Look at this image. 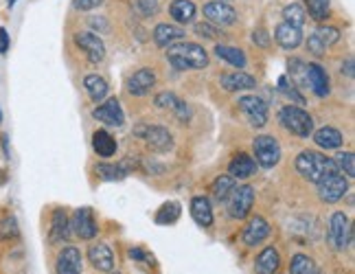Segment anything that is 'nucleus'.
Instances as JSON below:
<instances>
[{
  "label": "nucleus",
  "mask_w": 355,
  "mask_h": 274,
  "mask_svg": "<svg viewBox=\"0 0 355 274\" xmlns=\"http://www.w3.org/2000/svg\"><path fill=\"white\" fill-rule=\"evenodd\" d=\"M167 62L178 71H198L209 66V53L196 42H180L167 49Z\"/></svg>",
  "instance_id": "1"
},
{
  "label": "nucleus",
  "mask_w": 355,
  "mask_h": 274,
  "mask_svg": "<svg viewBox=\"0 0 355 274\" xmlns=\"http://www.w3.org/2000/svg\"><path fill=\"white\" fill-rule=\"evenodd\" d=\"M296 171L303 175L305 180L318 185L320 180H324L327 175L338 173V167H336V162L331 158L305 149V152H300L296 156Z\"/></svg>",
  "instance_id": "2"
},
{
  "label": "nucleus",
  "mask_w": 355,
  "mask_h": 274,
  "mask_svg": "<svg viewBox=\"0 0 355 274\" xmlns=\"http://www.w3.org/2000/svg\"><path fill=\"white\" fill-rule=\"evenodd\" d=\"M279 121L285 130L294 136H300V139H307L309 134H313V119L300 105H283L279 110Z\"/></svg>",
  "instance_id": "3"
},
{
  "label": "nucleus",
  "mask_w": 355,
  "mask_h": 274,
  "mask_svg": "<svg viewBox=\"0 0 355 274\" xmlns=\"http://www.w3.org/2000/svg\"><path fill=\"white\" fill-rule=\"evenodd\" d=\"M252 152H254L257 162L266 169L275 167L281 160V145L275 136H257L252 143Z\"/></svg>",
  "instance_id": "4"
},
{
  "label": "nucleus",
  "mask_w": 355,
  "mask_h": 274,
  "mask_svg": "<svg viewBox=\"0 0 355 274\" xmlns=\"http://www.w3.org/2000/svg\"><path fill=\"white\" fill-rule=\"evenodd\" d=\"M226 202H228V213L233 219L248 217V213L252 211V204H254V189L250 185L235 187Z\"/></svg>",
  "instance_id": "5"
},
{
  "label": "nucleus",
  "mask_w": 355,
  "mask_h": 274,
  "mask_svg": "<svg viewBox=\"0 0 355 274\" xmlns=\"http://www.w3.org/2000/svg\"><path fill=\"white\" fill-rule=\"evenodd\" d=\"M353 239V226L345 213H334L329 219V241L336 250H345Z\"/></svg>",
  "instance_id": "6"
},
{
  "label": "nucleus",
  "mask_w": 355,
  "mask_h": 274,
  "mask_svg": "<svg viewBox=\"0 0 355 274\" xmlns=\"http://www.w3.org/2000/svg\"><path fill=\"white\" fill-rule=\"evenodd\" d=\"M347 191H349V182H347V178L345 173H331V175H327L324 180L318 182V196L322 202H338L340 198H345L347 196Z\"/></svg>",
  "instance_id": "7"
},
{
  "label": "nucleus",
  "mask_w": 355,
  "mask_h": 274,
  "mask_svg": "<svg viewBox=\"0 0 355 274\" xmlns=\"http://www.w3.org/2000/svg\"><path fill=\"white\" fill-rule=\"evenodd\" d=\"M204 18H209L217 26H228L237 20V11L235 7L226 3V0H211V3L204 5Z\"/></svg>",
  "instance_id": "8"
},
{
  "label": "nucleus",
  "mask_w": 355,
  "mask_h": 274,
  "mask_svg": "<svg viewBox=\"0 0 355 274\" xmlns=\"http://www.w3.org/2000/svg\"><path fill=\"white\" fill-rule=\"evenodd\" d=\"M239 110L248 117L250 126H254V128H263L268 123V103L261 97L245 94V97L239 99Z\"/></svg>",
  "instance_id": "9"
},
{
  "label": "nucleus",
  "mask_w": 355,
  "mask_h": 274,
  "mask_svg": "<svg viewBox=\"0 0 355 274\" xmlns=\"http://www.w3.org/2000/svg\"><path fill=\"white\" fill-rule=\"evenodd\" d=\"M75 44L79 51H84L86 53V58L90 64H99L103 62L105 58V46L101 42V37L99 35H94V33H88V31H81V33H75Z\"/></svg>",
  "instance_id": "10"
},
{
  "label": "nucleus",
  "mask_w": 355,
  "mask_h": 274,
  "mask_svg": "<svg viewBox=\"0 0 355 274\" xmlns=\"http://www.w3.org/2000/svg\"><path fill=\"white\" fill-rule=\"evenodd\" d=\"M71 230L79 239H94L97 237V222L90 209H77L71 219Z\"/></svg>",
  "instance_id": "11"
},
{
  "label": "nucleus",
  "mask_w": 355,
  "mask_h": 274,
  "mask_svg": "<svg viewBox=\"0 0 355 274\" xmlns=\"http://www.w3.org/2000/svg\"><path fill=\"white\" fill-rule=\"evenodd\" d=\"M81 270H84L81 252L75 248V246H66V248L58 255L55 272L58 274H81Z\"/></svg>",
  "instance_id": "12"
},
{
  "label": "nucleus",
  "mask_w": 355,
  "mask_h": 274,
  "mask_svg": "<svg viewBox=\"0 0 355 274\" xmlns=\"http://www.w3.org/2000/svg\"><path fill=\"white\" fill-rule=\"evenodd\" d=\"M270 235V224L266 222L263 217H252L248 224H245V228L241 230V241L245 246H250V248H254V246L263 243Z\"/></svg>",
  "instance_id": "13"
},
{
  "label": "nucleus",
  "mask_w": 355,
  "mask_h": 274,
  "mask_svg": "<svg viewBox=\"0 0 355 274\" xmlns=\"http://www.w3.org/2000/svg\"><path fill=\"white\" fill-rule=\"evenodd\" d=\"M143 136L149 145V149H154V152H169L173 147V136L167 128L162 126H147L143 128Z\"/></svg>",
  "instance_id": "14"
},
{
  "label": "nucleus",
  "mask_w": 355,
  "mask_h": 274,
  "mask_svg": "<svg viewBox=\"0 0 355 274\" xmlns=\"http://www.w3.org/2000/svg\"><path fill=\"white\" fill-rule=\"evenodd\" d=\"M92 117L105 123V126H112V128H119L123 126V121H125V114H123V108L119 103V99H107L103 101L97 110L92 112Z\"/></svg>",
  "instance_id": "15"
},
{
  "label": "nucleus",
  "mask_w": 355,
  "mask_h": 274,
  "mask_svg": "<svg viewBox=\"0 0 355 274\" xmlns=\"http://www.w3.org/2000/svg\"><path fill=\"white\" fill-rule=\"evenodd\" d=\"M154 103L158 105V108H165V110H171V112L180 119L182 123H187V121H191V110H189V105H187V101L184 99H180L178 97L175 92H160L158 97L154 99Z\"/></svg>",
  "instance_id": "16"
},
{
  "label": "nucleus",
  "mask_w": 355,
  "mask_h": 274,
  "mask_svg": "<svg viewBox=\"0 0 355 274\" xmlns=\"http://www.w3.org/2000/svg\"><path fill=\"white\" fill-rule=\"evenodd\" d=\"M156 86V73L149 71V68H141L128 79V92L136 94V97H143L149 90Z\"/></svg>",
  "instance_id": "17"
},
{
  "label": "nucleus",
  "mask_w": 355,
  "mask_h": 274,
  "mask_svg": "<svg viewBox=\"0 0 355 274\" xmlns=\"http://www.w3.org/2000/svg\"><path fill=\"white\" fill-rule=\"evenodd\" d=\"M88 259H90V264L97 268L99 272H112L114 270V255L112 250L107 248L105 243H90V248H88Z\"/></svg>",
  "instance_id": "18"
},
{
  "label": "nucleus",
  "mask_w": 355,
  "mask_h": 274,
  "mask_svg": "<svg viewBox=\"0 0 355 274\" xmlns=\"http://www.w3.org/2000/svg\"><path fill=\"white\" fill-rule=\"evenodd\" d=\"M220 84H222V88L228 90V92H241V90H250V88H254V86H257V81H254L252 75L237 71V73H222V75H220Z\"/></svg>",
  "instance_id": "19"
},
{
  "label": "nucleus",
  "mask_w": 355,
  "mask_h": 274,
  "mask_svg": "<svg viewBox=\"0 0 355 274\" xmlns=\"http://www.w3.org/2000/svg\"><path fill=\"white\" fill-rule=\"evenodd\" d=\"M68 235H71V219H68L64 209H55L53 211V222L49 230V241L60 243V241H66Z\"/></svg>",
  "instance_id": "20"
},
{
  "label": "nucleus",
  "mask_w": 355,
  "mask_h": 274,
  "mask_svg": "<svg viewBox=\"0 0 355 274\" xmlns=\"http://www.w3.org/2000/svg\"><path fill=\"white\" fill-rule=\"evenodd\" d=\"M275 37H277L279 46H283L285 51H294V49L300 46V42H303V31H300L298 26H292L288 22H281L277 26Z\"/></svg>",
  "instance_id": "21"
},
{
  "label": "nucleus",
  "mask_w": 355,
  "mask_h": 274,
  "mask_svg": "<svg viewBox=\"0 0 355 274\" xmlns=\"http://www.w3.org/2000/svg\"><path fill=\"white\" fill-rule=\"evenodd\" d=\"M184 35H187V31L180 29V26L162 22V24H158L156 29H154V42H156L160 49H169L173 42H178V40H182Z\"/></svg>",
  "instance_id": "22"
},
{
  "label": "nucleus",
  "mask_w": 355,
  "mask_h": 274,
  "mask_svg": "<svg viewBox=\"0 0 355 274\" xmlns=\"http://www.w3.org/2000/svg\"><path fill=\"white\" fill-rule=\"evenodd\" d=\"M307 81L309 88L318 94V97H327L329 94V75L324 73V68L318 64H307Z\"/></svg>",
  "instance_id": "23"
},
{
  "label": "nucleus",
  "mask_w": 355,
  "mask_h": 274,
  "mask_svg": "<svg viewBox=\"0 0 355 274\" xmlns=\"http://www.w3.org/2000/svg\"><path fill=\"white\" fill-rule=\"evenodd\" d=\"M228 171H230V178H239V180H245V178H250V175L257 173V162L250 156L237 154V156L230 158Z\"/></svg>",
  "instance_id": "24"
},
{
  "label": "nucleus",
  "mask_w": 355,
  "mask_h": 274,
  "mask_svg": "<svg viewBox=\"0 0 355 274\" xmlns=\"http://www.w3.org/2000/svg\"><path fill=\"white\" fill-rule=\"evenodd\" d=\"M281 266V257H279V250L275 246H268L257 257V264H254V270L257 274H275Z\"/></svg>",
  "instance_id": "25"
},
{
  "label": "nucleus",
  "mask_w": 355,
  "mask_h": 274,
  "mask_svg": "<svg viewBox=\"0 0 355 274\" xmlns=\"http://www.w3.org/2000/svg\"><path fill=\"white\" fill-rule=\"evenodd\" d=\"M191 215H193V219L200 224V226H211L213 224V207L209 198L204 196H196L193 200H191Z\"/></svg>",
  "instance_id": "26"
},
{
  "label": "nucleus",
  "mask_w": 355,
  "mask_h": 274,
  "mask_svg": "<svg viewBox=\"0 0 355 274\" xmlns=\"http://www.w3.org/2000/svg\"><path fill=\"white\" fill-rule=\"evenodd\" d=\"M196 13H198V7L191 3V0H173V3L169 5V16L180 24L193 22Z\"/></svg>",
  "instance_id": "27"
},
{
  "label": "nucleus",
  "mask_w": 355,
  "mask_h": 274,
  "mask_svg": "<svg viewBox=\"0 0 355 274\" xmlns=\"http://www.w3.org/2000/svg\"><path fill=\"white\" fill-rule=\"evenodd\" d=\"M92 147H94V152H97L101 158H110L116 154V141H114V136L110 132H105V130H97L92 136Z\"/></svg>",
  "instance_id": "28"
},
{
  "label": "nucleus",
  "mask_w": 355,
  "mask_h": 274,
  "mask_svg": "<svg viewBox=\"0 0 355 274\" xmlns=\"http://www.w3.org/2000/svg\"><path fill=\"white\" fill-rule=\"evenodd\" d=\"M313 141H316V145L322 149H338V147H343L345 136L338 128H320L316 134H313Z\"/></svg>",
  "instance_id": "29"
},
{
  "label": "nucleus",
  "mask_w": 355,
  "mask_h": 274,
  "mask_svg": "<svg viewBox=\"0 0 355 274\" xmlns=\"http://www.w3.org/2000/svg\"><path fill=\"white\" fill-rule=\"evenodd\" d=\"M215 55L220 60H224L226 64L235 66V68H245V64H248V58H245V53L237 46H228V44H217L215 46Z\"/></svg>",
  "instance_id": "30"
},
{
  "label": "nucleus",
  "mask_w": 355,
  "mask_h": 274,
  "mask_svg": "<svg viewBox=\"0 0 355 274\" xmlns=\"http://www.w3.org/2000/svg\"><path fill=\"white\" fill-rule=\"evenodd\" d=\"M84 86H86L92 101H101L107 97V81L99 75H88L84 79Z\"/></svg>",
  "instance_id": "31"
},
{
  "label": "nucleus",
  "mask_w": 355,
  "mask_h": 274,
  "mask_svg": "<svg viewBox=\"0 0 355 274\" xmlns=\"http://www.w3.org/2000/svg\"><path fill=\"white\" fill-rule=\"evenodd\" d=\"M288 71L292 75L290 84L296 88H309V81H307V64L303 60H290L288 62Z\"/></svg>",
  "instance_id": "32"
},
{
  "label": "nucleus",
  "mask_w": 355,
  "mask_h": 274,
  "mask_svg": "<svg viewBox=\"0 0 355 274\" xmlns=\"http://www.w3.org/2000/svg\"><path fill=\"white\" fill-rule=\"evenodd\" d=\"M235 178H230V175H220L217 180L213 182V198L217 202H226L228 196L233 194V189H235Z\"/></svg>",
  "instance_id": "33"
},
{
  "label": "nucleus",
  "mask_w": 355,
  "mask_h": 274,
  "mask_svg": "<svg viewBox=\"0 0 355 274\" xmlns=\"http://www.w3.org/2000/svg\"><path fill=\"white\" fill-rule=\"evenodd\" d=\"M305 20H307V11L300 3H292V5H288L283 9V22H288V24L298 26V29H300V26L305 24Z\"/></svg>",
  "instance_id": "34"
},
{
  "label": "nucleus",
  "mask_w": 355,
  "mask_h": 274,
  "mask_svg": "<svg viewBox=\"0 0 355 274\" xmlns=\"http://www.w3.org/2000/svg\"><path fill=\"white\" fill-rule=\"evenodd\" d=\"M180 213H182V209L178 202H165L156 213V222L158 224H173V222H178Z\"/></svg>",
  "instance_id": "35"
},
{
  "label": "nucleus",
  "mask_w": 355,
  "mask_h": 274,
  "mask_svg": "<svg viewBox=\"0 0 355 274\" xmlns=\"http://www.w3.org/2000/svg\"><path fill=\"white\" fill-rule=\"evenodd\" d=\"M290 274H320V272H318V266L311 262V257H307V255H296L292 259Z\"/></svg>",
  "instance_id": "36"
},
{
  "label": "nucleus",
  "mask_w": 355,
  "mask_h": 274,
  "mask_svg": "<svg viewBox=\"0 0 355 274\" xmlns=\"http://www.w3.org/2000/svg\"><path fill=\"white\" fill-rule=\"evenodd\" d=\"M309 18L322 22L327 16H329V0H305Z\"/></svg>",
  "instance_id": "37"
},
{
  "label": "nucleus",
  "mask_w": 355,
  "mask_h": 274,
  "mask_svg": "<svg viewBox=\"0 0 355 274\" xmlns=\"http://www.w3.org/2000/svg\"><path fill=\"white\" fill-rule=\"evenodd\" d=\"M313 35H316L318 37V42L324 46V49H329V46H334L336 42H338V40H340V31L336 29V26H318V29H316V33H313Z\"/></svg>",
  "instance_id": "38"
},
{
  "label": "nucleus",
  "mask_w": 355,
  "mask_h": 274,
  "mask_svg": "<svg viewBox=\"0 0 355 274\" xmlns=\"http://www.w3.org/2000/svg\"><path fill=\"white\" fill-rule=\"evenodd\" d=\"M97 175L101 180H121V178H125V169L121 167V164H97Z\"/></svg>",
  "instance_id": "39"
},
{
  "label": "nucleus",
  "mask_w": 355,
  "mask_h": 274,
  "mask_svg": "<svg viewBox=\"0 0 355 274\" xmlns=\"http://www.w3.org/2000/svg\"><path fill=\"white\" fill-rule=\"evenodd\" d=\"M18 237H20V228H18L16 219H13V217L0 219V239L11 241V239H18Z\"/></svg>",
  "instance_id": "40"
},
{
  "label": "nucleus",
  "mask_w": 355,
  "mask_h": 274,
  "mask_svg": "<svg viewBox=\"0 0 355 274\" xmlns=\"http://www.w3.org/2000/svg\"><path fill=\"white\" fill-rule=\"evenodd\" d=\"M334 162L340 173H347L349 178L355 175V154L353 152H340Z\"/></svg>",
  "instance_id": "41"
},
{
  "label": "nucleus",
  "mask_w": 355,
  "mask_h": 274,
  "mask_svg": "<svg viewBox=\"0 0 355 274\" xmlns=\"http://www.w3.org/2000/svg\"><path fill=\"white\" fill-rule=\"evenodd\" d=\"M132 9H134V13H139V16L149 18V16H156V13H158L160 3H158V0H134Z\"/></svg>",
  "instance_id": "42"
},
{
  "label": "nucleus",
  "mask_w": 355,
  "mask_h": 274,
  "mask_svg": "<svg viewBox=\"0 0 355 274\" xmlns=\"http://www.w3.org/2000/svg\"><path fill=\"white\" fill-rule=\"evenodd\" d=\"M307 49H309L311 55H316V58H322V55L327 53V49L318 42V37H316V35H309V40H307Z\"/></svg>",
  "instance_id": "43"
},
{
  "label": "nucleus",
  "mask_w": 355,
  "mask_h": 274,
  "mask_svg": "<svg viewBox=\"0 0 355 274\" xmlns=\"http://www.w3.org/2000/svg\"><path fill=\"white\" fill-rule=\"evenodd\" d=\"M103 0H73V9L75 11H90L94 7H99Z\"/></svg>",
  "instance_id": "44"
},
{
  "label": "nucleus",
  "mask_w": 355,
  "mask_h": 274,
  "mask_svg": "<svg viewBox=\"0 0 355 274\" xmlns=\"http://www.w3.org/2000/svg\"><path fill=\"white\" fill-rule=\"evenodd\" d=\"M252 40H254V44H257V46H261V49H266V46L270 44V37H268V33H266L263 29H257V31L252 33Z\"/></svg>",
  "instance_id": "45"
},
{
  "label": "nucleus",
  "mask_w": 355,
  "mask_h": 274,
  "mask_svg": "<svg viewBox=\"0 0 355 274\" xmlns=\"http://www.w3.org/2000/svg\"><path fill=\"white\" fill-rule=\"evenodd\" d=\"M213 26L211 24H204V22H200V24H196V33L198 35H207V37H215L217 33L215 31H211Z\"/></svg>",
  "instance_id": "46"
},
{
  "label": "nucleus",
  "mask_w": 355,
  "mask_h": 274,
  "mask_svg": "<svg viewBox=\"0 0 355 274\" xmlns=\"http://www.w3.org/2000/svg\"><path fill=\"white\" fill-rule=\"evenodd\" d=\"M7 46H9V35L5 29H0V53H5Z\"/></svg>",
  "instance_id": "47"
},
{
  "label": "nucleus",
  "mask_w": 355,
  "mask_h": 274,
  "mask_svg": "<svg viewBox=\"0 0 355 274\" xmlns=\"http://www.w3.org/2000/svg\"><path fill=\"white\" fill-rule=\"evenodd\" d=\"M90 24H92V26H101L99 31H103V33H105V31H110V29H107V22H105L103 18H92Z\"/></svg>",
  "instance_id": "48"
},
{
  "label": "nucleus",
  "mask_w": 355,
  "mask_h": 274,
  "mask_svg": "<svg viewBox=\"0 0 355 274\" xmlns=\"http://www.w3.org/2000/svg\"><path fill=\"white\" fill-rule=\"evenodd\" d=\"M343 73H345L347 77L353 79V60H347V62L343 64Z\"/></svg>",
  "instance_id": "49"
},
{
  "label": "nucleus",
  "mask_w": 355,
  "mask_h": 274,
  "mask_svg": "<svg viewBox=\"0 0 355 274\" xmlns=\"http://www.w3.org/2000/svg\"><path fill=\"white\" fill-rule=\"evenodd\" d=\"M130 257L136 259V262H143V259H145L147 255H145L143 250H139V248H132V250H130Z\"/></svg>",
  "instance_id": "50"
},
{
  "label": "nucleus",
  "mask_w": 355,
  "mask_h": 274,
  "mask_svg": "<svg viewBox=\"0 0 355 274\" xmlns=\"http://www.w3.org/2000/svg\"><path fill=\"white\" fill-rule=\"evenodd\" d=\"M112 274H119V272H112Z\"/></svg>",
  "instance_id": "51"
}]
</instances>
